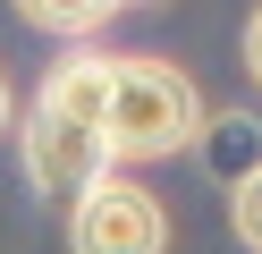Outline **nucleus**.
I'll use <instances>...</instances> for the list:
<instances>
[{
  "instance_id": "nucleus-6",
  "label": "nucleus",
  "mask_w": 262,
  "mask_h": 254,
  "mask_svg": "<svg viewBox=\"0 0 262 254\" xmlns=\"http://www.w3.org/2000/svg\"><path fill=\"white\" fill-rule=\"evenodd\" d=\"M228 229H237L245 254H262V161L245 178H228Z\"/></svg>"
},
{
  "instance_id": "nucleus-8",
  "label": "nucleus",
  "mask_w": 262,
  "mask_h": 254,
  "mask_svg": "<svg viewBox=\"0 0 262 254\" xmlns=\"http://www.w3.org/2000/svg\"><path fill=\"white\" fill-rule=\"evenodd\" d=\"M9 119H17V93H9V76H0V127H9Z\"/></svg>"
},
{
  "instance_id": "nucleus-7",
  "label": "nucleus",
  "mask_w": 262,
  "mask_h": 254,
  "mask_svg": "<svg viewBox=\"0 0 262 254\" xmlns=\"http://www.w3.org/2000/svg\"><path fill=\"white\" fill-rule=\"evenodd\" d=\"M245 76L262 85V0H254V17H245Z\"/></svg>"
},
{
  "instance_id": "nucleus-2",
  "label": "nucleus",
  "mask_w": 262,
  "mask_h": 254,
  "mask_svg": "<svg viewBox=\"0 0 262 254\" xmlns=\"http://www.w3.org/2000/svg\"><path fill=\"white\" fill-rule=\"evenodd\" d=\"M194 135H203V93L186 85V68L119 51V68H110V161L144 169V161L186 152Z\"/></svg>"
},
{
  "instance_id": "nucleus-9",
  "label": "nucleus",
  "mask_w": 262,
  "mask_h": 254,
  "mask_svg": "<svg viewBox=\"0 0 262 254\" xmlns=\"http://www.w3.org/2000/svg\"><path fill=\"white\" fill-rule=\"evenodd\" d=\"M127 9H144V0H127Z\"/></svg>"
},
{
  "instance_id": "nucleus-4",
  "label": "nucleus",
  "mask_w": 262,
  "mask_h": 254,
  "mask_svg": "<svg viewBox=\"0 0 262 254\" xmlns=\"http://www.w3.org/2000/svg\"><path fill=\"white\" fill-rule=\"evenodd\" d=\"M119 9H127V0H17L26 26H34V34H59V43H93Z\"/></svg>"
},
{
  "instance_id": "nucleus-1",
  "label": "nucleus",
  "mask_w": 262,
  "mask_h": 254,
  "mask_svg": "<svg viewBox=\"0 0 262 254\" xmlns=\"http://www.w3.org/2000/svg\"><path fill=\"white\" fill-rule=\"evenodd\" d=\"M110 68H119V51H93V43H68L51 60L34 110H26V127H17L34 195L76 203L102 169H119L110 161Z\"/></svg>"
},
{
  "instance_id": "nucleus-3",
  "label": "nucleus",
  "mask_w": 262,
  "mask_h": 254,
  "mask_svg": "<svg viewBox=\"0 0 262 254\" xmlns=\"http://www.w3.org/2000/svg\"><path fill=\"white\" fill-rule=\"evenodd\" d=\"M68 254H169L161 195H144L119 169H102V178L68 203Z\"/></svg>"
},
{
  "instance_id": "nucleus-5",
  "label": "nucleus",
  "mask_w": 262,
  "mask_h": 254,
  "mask_svg": "<svg viewBox=\"0 0 262 254\" xmlns=\"http://www.w3.org/2000/svg\"><path fill=\"white\" fill-rule=\"evenodd\" d=\"M194 144H203V161L220 169V178H245V169L262 161V127L245 110H228V119H203V135H194Z\"/></svg>"
}]
</instances>
